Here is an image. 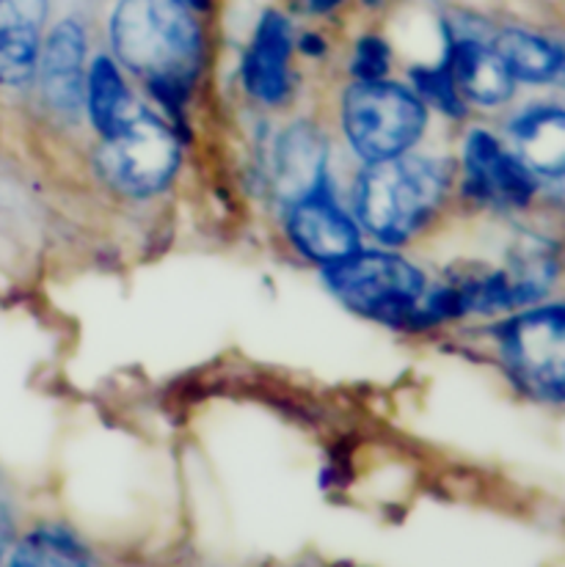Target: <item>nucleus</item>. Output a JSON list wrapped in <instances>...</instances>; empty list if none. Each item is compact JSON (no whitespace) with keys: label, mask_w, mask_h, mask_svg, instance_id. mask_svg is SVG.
Masks as SVG:
<instances>
[{"label":"nucleus","mask_w":565,"mask_h":567,"mask_svg":"<svg viewBox=\"0 0 565 567\" xmlns=\"http://www.w3.org/2000/svg\"><path fill=\"white\" fill-rule=\"evenodd\" d=\"M502 364L518 389L535 400L561 405L565 391V311L563 306L527 311L496 328Z\"/></svg>","instance_id":"obj_6"},{"label":"nucleus","mask_w":565,"mask_h":567,"mask_svg":"<svg viewBox=\"0 0 565 567\" xmlns=\"http://www.w3.org/2000/svg\"><path fill=\"white\" fill-rule=\"evenodd\" d=\"M494 50L507 72L527 83H552L563 72L561 48L530 31H518V28L502 31L496 37Z\"/></svg>","instance_id":"obj_15"},{"label":"nucleus","mask_w":565,"mask_h":567,"mask_svg":"<svg viewBox=\"0 0 565 567\" xmlns=\"http://www.w3.org/2000/svg\"><path fill=\"white\" fill-rule=\"evenodd\" d=\"M463 193L494 209L527 207L535 196L533 172L507 155L494 135L474 130L463 152Z\"/></svg>","instance_id":"obj_7"},{"label":"nucleus","mask_w":565,"mask_h":567,"mask_svg":"<svg viewBox=\"0 0 565 567\" xmlns=\"http://www.w3.org/2000/svg\"><path fill=\"white\" fill-rule=\"evenodd\" d=\"M111 42L119 61L144 78L152 96L183 124L185 102L205 55L191 6L183 0H119Z\"/></svg>","instance_id":"obj_1"},{"label":"nucleus","mask_w":565,"mask_h":567,"mask_svg":"<svg viewBox=\"0 0 565 567\" xmlns=\"http://www.w3.org/2000/svg\"><path fill=\"white\" fill-rule=\"evenodd\" d=\"M307 3L312 6L315 11H331V9H335V6L342 3V0H307Z\"/></svg>","instance_id":"obj_21"},{"label":"nucleus","mask_w":565,"mask_h":567,"mask_svg":"<svg viewBox=\"0 0 565 567\" xmlns=\"http://www.w3.org/2000/svg\"><path fill=\"white\" fill-rule=\"evenodd\" d=\"M292 28L279 11H265L257 33L243 59V83L254 100L265 105H279L287 100L292 86L290 75Z\"/></svg>","instance_id":"obj_10"},{"label":"nucleus","mask_w":565,"mask_h":567,"mask_svg":"<svg viewBox=\"0 0 565 567\" xmlns=\"http://www.w3.org/2000/svg\"><path fill=\"white\" fill-rule=\"evenodd\" d=\"M411 81H414L417 94L422 100L433 102L442 113H448L452 118H461L466 113V105H463V96L458 92L455 81L450 78V72L444 66L439 70H425V66H417L411 70Z\"/></svg>","instance_id":"obj_18"},{"label":"nucleus","mask_w":565,"mask_h":567,"mask_svg":"<svg viewBox=\"0 0 565 567\" xmlns=\"http://www.w3.org/2000/svg\"><path fill=\"white\" fill-rule=\"evenodd\" d=\"M48 0H0V86H22L33 75Z\"/></svg>","instance_id":"obj_13"},{"label":"nucleus","mask_w":565,"mask_h":567,"mask_svg":"<svg viewBox=\"0 0 565 567\" xmlns=\"http://www.w3.org/2000/svg\"><path fill=\"white\" fill-rule=\"evenodd\" d=\"M444 70L455 81L461 96L480 102V105H500L511 100L513 94V75L494 48L483 42L480 37H463L458 33L448 50Z\"/></svg>","instance_id":"obj_12"},{"label":"nucleus","mask_w":565,"mask_h":567,"mask_svg":"<svg viewBox=\"0 0 565 567\" xmlns=\"http://www.w3.org/2000/svg\"><path fill=\"white\" fill-rule=\"evenodd\" d=\"M364 3H370V6H376V3H381V0H364Z\"/></svg>","instance_id":"obj_24"},{"label":"nucleus","mask_w":565,"mask_h":567,"mask_svg":"<svg viewBox=\"0 0 565 567\" xmlns=\"http://www.w3.org/2000/svg\"><path fill=\"white\" fill-rule=\"evenodd\" d=\"M323 279L348 309L389 326L420 328L425 279L405 259L359 248L339 262L323 265Z\"/></svg>","instance_id":"obj_3"},{"label":"nucleus","mask_w":565,"mask_h":567,"mask_svg":"<svg viewBox=\"0 0 565 567\" xmlns=\"http://www.w3.org/2000/svg\"><path fill=\"white\" fill-rule=\"evenodd\" d=\"M92 554L72 532L44 526L31 532L11 554V565H89Z\"/></svg>","instance_id":"obj_17"},{"label":"nucleus","mask_w":565,"mask_h":567,"mask_svg":"<svg viewBox=\"0 0 565 567\" xmlns=\"http://www.w3.org/2000/svg\"><path fill=\"white\" fill-rule=\"evenodd\" d=\"M518 161L544 177H561L565 168V113L557 107H538L513 124Z\"/></svg>","instance_id":"obj_14"},{"label":"nucleus","mask_w":565,"mask_h":567,"mask_svg":"<svg viewBox=\"0 0 565 567\" xmlns=\"http://www.w3.org/2000/svg\"><path fill=\"white\" fill-rule=\"evenodd\" d=\"M97 152L100 177L127 196H152L172 183L179 166V141L168 124L135 107L122 127L103 135Z\"/></svg>","instance_id":"obj_5"},{"label":"nucleus","mask_w":565,"mask_h":567,"mask_svg":"<svg viewBox=\"0 0 565 567\" xmlns=\"http://www.w3.org/2000/svg\"><path fill=\"white\" fill-rule=\"evenodd\" d=\"M389 64H392V53H389V44L383 42L381 37H361L359 44H356L353 55V72L359 81H381L389 72Z\"/></svg>","instance_id":"obj_19"},{"label":"nucleus","mask_w":565,"mask_h":567,"mask_svg":"<svg viewBox=\"0 0 565 567\" xmlns=\"http://www.w3.org/2000/svg\"><path fill=\"white\" fill-rule=\"evenodd\" d=\"M6 540H9V524L3 520V515H0V557H3V546Z\"/></svg>","instance_id":"obj_22"},{"label":"nucleus","mask_w":565,"mask_h":567,"mask_svg":"<svg viewBox=\"0 0 565 567\" xmlns=\"http://www.w3.org/2000/svg\"><path fill=\"white\" fill-rule=\"evenodd\" d=\"M287 231H290V240L296 243L298 251L320 265L339 262V259L350 257L361 248L353 220L337 207V202L326 188L292 204Z\"/></svg>","instance_id":"obj_8"},{"label":"nucleus","mask_w":565,"mask_h":567,"mask_svg":"<svg viewBox=\"0 0 565 567\" xmlns=\"http://www.w3.org/2000/svg\"><path fill=\"white\" fill-rule=\"evenodd\" d=\"M83 55L86 37L78 22L66 20L53 28L42 53V94L55 113L75 122L83 111Z\"/></svg>","instance_id":"obj_11"},{"label":"nucleus","mask_w":565,"mask_h":567,"mask_svg":"<svg viewBox=\"0 0 565 567\" xmlns=\"http://www.w3.org/2000/svg\"><path fill=\"white\" fill-rule=\"evenodd\" d=\"M298 48H301V53H307V55H323L326 53V42H323V37H318V33H304V37L298 39Z\"/></svg>","instance_id":"obj_20"},{"label":"nucleus","mask_w":565,"mask_h":567,"mask_svg":"<svg viewBox=\"0 0 565 567\" xmlns=\"http://www.w3.org/2000/svg\"><path fill=\"white\" fill-rule=\"evenodd\" d=\"M448 188L450 168L442 161L398 155L370 163L356 190L359 220L381 243L400 246L433 218Z\"/></svg>","instance_id":"obj_2"},{"label":"nucleus","mask_w":565,"mask_h":567,"mask_svg":"<svg viewBox=\"0 0 565 567\" xmlns=\"http://www.w3.org/2000/svg\"><path fill=\"white\" fill-rule=\"evenodd\" d=\"M183 3L191 6V9H199V11L210 9V0H183Z\"/></svg>","instance_id":"obj_23"},{"label":"nucleus","mask_w":565,"mask_h":567,"mask_svg":"<svg viewBox=\"0 0 565 567\" xmlns=\"http://www.w3.org/2000/svg\"><path fill=\"white\" fill-rule=\"evenodd\" d=\"M326 161L329 144L315 124L296 122L279 135L274 155L276 198L287 209L315 190L326 188Z\"/></svg>","instance_id":"obj_9"},{"label":"nucleus","mask_w":565,"mask_h":567,"mask_svg":"<svg viewBox=\"0 0 565 567\" xmlns=\"http://www.w3.org/2000/svg\"><path fill=\"white\" fill-rule=\"evenodd\" d=\"M425 105L398 83L359 81L342 96V130L367 163L398 157L422 135Z\"/></svg>","instance_id":"obj_4"},{"label":"nucleus","mask_w":565,"mask_h":567,"mask_svg":"<svg viewBox=\"0 0 565 567\" xmlns=\"http://www.w3.org/2000/svg\"><path fill=\"white\" fill-rule=\"evenodd\" d=\"M135 102L130 100L127 86L119 75L116 64L111 59H97L89 75V111H92L94 124L103 135L122 127L124 118L135 111Z\"/></svg>","instance_id":"obj_16"}]
</instances>
